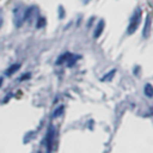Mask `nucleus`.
I'll return each instance as SVG.
<instances>
[{"instance_id": "3", "label": "nucleus", "mask_w": 153, "mask_h": 153, "mask_svg": "<svg viewBox=\"0 0 153 153\" xmlns=\"http://www.w3.org/2000/svg\"><path fill=\"white\" fill-rule=\"evenodd\" d=\"M149 33H151V16L147 14V16H146L145 26H143V30H142V36H143V38H148V37H149Z\"/></svg>"}, {"instance_id": "5", "label": "nucleus", "mask_w": 153, "mask_h": 153, "mask_svg": "<svg viewBox=\"0 0 153 153\" xmlns=\"http://www.w3.org/2000/svg\"><path fill=\"white\" fill-rule=\"evenodd\" d=\"M143 92H145V94H146L147 97L152 98V97H153V86H152L151 84H146V85H145V88H143Z\"/></svg>"}, {"instance_id": "1", "label": "nucleus", "mask_w": 153, "mask_h": 153, "mask_svg": "<svg viewBox=\"0 0 153 153\" xmlns=\"http://www.w3.org/2000/svg\"><path fill=\"white\" fill-rule=\"evenodd\" d=\"M141 16H142V12H141V8L140 7H136L130 20H129V25H128V33H133L136 31V29L139 27L140 23H141Z\"/></svg>"}, {"instance_id": "4", "label": "nucleus", "mask_w": 153, "mask_h": 153, "mask_svg": "<svg viewBox=\"0 0 153 153\" xmlns=\"http://www.w3.org/2000/svg\"><path fill=\"white\" fill-rule=\"evenodd\" d=\"M103 29H104V20H99V23L97 24V26H96V29H94L93 37H94V38L99 37V36L102 35V32H103Z\"/></svg>"}, {"instance_id": "11", "label": "nucleus", "mask_w": 153, "mask_h": 153, "mask_svg": "<svg viewBox=\"0 0 153 153\" xmlns=\"http://www.w3.org/2000/svg\"><path fill=\"white\" fill-rule=\"evenodd\" d=\"M81 1H82V4H87L90 0H81Z\"/></svg>"}, {"instance_id": "8", "label": "nucleus", "mask_w": 153, "mask_h": 153, "mask_svg": "<svg viewBox=\"0 0 153 153\" xmlns=\"http://www.w3.org/2000/svg\"><path fill=\"white\" fill-rule=\"evenodd\" d=\"M62 111H63V106H60V108H59V110H55V112L53 114V117H57Z\"/></svg>"}, {"instance_id": "2", "label": "nucleus", "mask_w": 153, "mask_h": 153, "mask_svg": "<svg viewBox=\"0 0 153 153\" xmlns=\"http://www.w3.org/2000/svg\"><path fill=\"white\" fill-rule=\"evenodd\" d=\"M76 60H78V56L72 55L71 53H66V54H63V55L60 56V59L57 60L56 63H57V65H61V63H63V62H67V66H72Z\"/></svg>"}, {"instance_id": "7", "label": "nucleus", "mask_w": 153, "mask_h": 153, "mask_svg": "<svg viewBox=\"0 0 153 153\" xmlns=\"http://www.w3.org/2000/svg\"><path fill=\"white\" fill-rule=\"evenodd\" d=\"M115 73H116V71H115V69H112L110 73H108L106 75H104V76L102 78V80H103V81H104V80H110V79H111V76H112Z\"/></svg>"}, {"instance_id": "9", "label": "nucleus", "mask_w": 153, "mask_h": 153, "mask_svg": "<svg viewBox=\"0 0 153 153\" xmlns=\"http://www.w3.org/2000/svg\"><path fill=\"white\" fill-rule=\"evenodd\" d=\"M44 23H45V22H44V18H39V23L37 24V27L43 26V25H44Z\"/></svg>"}, {"instance_id": "6", "label": "nucleus", "mask_w": 153, "mask_h": 153, "mask_svg": "<svg viewBox=\"0 0 153 153\" xmlns=\"http://www.w3.org/2000/svg\"><path fill=\"white\" fill-rule=\"evenodd\" d=\"M19 67H20V65L19 63H16V65H13V66H11L10 67V69H7V72H6V74H8V75H11L13 72H17L18 69H19Z\"/></svg>"}, {"instance_id": "10", "label": "nucleus", "mask_w": 153, "mask_h": 153, "mask_svg": "<svg viewBox=\"0 0 153 153\" xmlns=\"http://www.w3.org/2000/svg\"><path fill=\"white\" fill-rule=\"evenodd\" d=\"M27 76H30V74H25V75H23V76H22V80H23V79H27Z\"/></svg>"}]
</instances>
